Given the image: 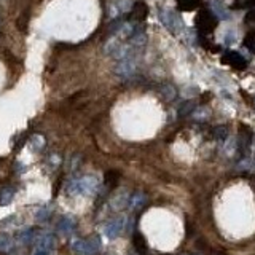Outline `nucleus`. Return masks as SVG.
I'll return each instance as SVG.
<instances>
[{"label":"nucleus","mask_w":255,"mask_h":255,"mask_svg":"<svg viewBox=\"0 0 255 255\" xmlns=\"http://www.w3.org/2000/svg\"><path fill=\"white\" fill-rule=\"evenodd\" d=\"M99 190V179L96 175H83L80 179L72 180L67 185L70 196H91Z\"/></svg>","instance_id":"nucleus-1"},{"label":"nucleus","mask_w":255,"mask_h":255,"mask_svg":"<svg viewBox=\"0 0 255 255\" xmlns=\"http://www.w3.org/2000/svg\"><path fill=\"white\" fill-rule=\"evenodd\" d=\"M158 18H160L163 26H165L171 34L179 35V34L184 32V21H182V18L179 16V13H175L174 10L163 8V10H160V16Z\"/></svg>","instance_id":"nucleus-2"},{"label":"nucleus","mask_w":255,"mask_h":255,"mask_svg":"<svg viewBox=\"0 0 255 255\" xmlns=\"http://www.w3.org/2000/svg\"><path fill=\"white\" fill-rule=\"evenodd\" d=\"M72 249H74L78 255H94L101 251V239L98 236L77 239V241H74V244H72Z\"/></svg>","instance_id":"nucleus-3"},{"label":"nucleus","mask_w":255,"mask_h":255,"mask_svg":"<svg viewBox=\"0 0 255 255\" xmlns=\"http://www.w3.org/2000/svg\"><path fill=\"white\" fill-rule=\"evenodd\" d=\"M137 56H129L126 59H121L115 65V74L120 78H131L137 70Z\"/></svg>","instance_id":"nucleus-4"},{"label":"nucleus","mask_w":255,"mask_h":255,"mask_svg":"<svg viewBox=\"0 0 255 255\" xmlns=\"http://www.w3.org/2000/svg\"><path fill=\"white\" fill-rule=\"evenodd\" d=\"M217 22H218V18L212 13V11H208V10L201 11V13H199L198 18H196V26H198V30L201 34L212 32V30L215 29Z\"/></svg>","instance_id":"nucleus-5"},{"label":"nucleus","mask_w":255,"mask_h":255,"mask_svg":"<svg viewBox=\"0 0 255 255\" xmlns=\"http://www.w3.org/2000/svg\"><path fill=\"white\" fill-rule=\"evenodd\" d=\"M123 228H125V218H121V217L113 218V220L107 222L106 227H104L106 238H108V239H117L118 236L121 234V232H123Z\"/></svg>","instance_id":"nucleus-6"},{"label":"nucleus","mask_w":255,"mask_h":255,"mask_svg":"<svg viewBox=\"0 0 255 255\" xmlns=\"http://www.w3.org/2000/svg\"><path fill=\"white\" fill-rule=\"evenodd\" d=\"M222 63H225L228 65H232L233 69H246L247 61L242 54L236 53V51H228L225 53V56L222 58Z\"/></svg>","instance_id":"nucleus-7"},{"label":"nucleus","mask_w":255,"mask_h":255,"mask_svg":"<svg viewBox=\"0 0 255 255\" xmlns=\"http://www.w3.org/2000/svg\"><path fill=\"white\" fill-rule=\"evenodd\" d=\"M54 247V238L51 234H43L37 238V251L50 254V251Z\"/></svg>","instance_id":"nucleus-8"},{"label":"nucleus","mask_w":255,"mask_h":255,"mask_svg":"<svg viewBox=\"0 0 255 255\" xmlns=\"http://www.w3.org/2000/svg\"><path fill=\"white\" fill-rule=\"evenodd\" d=\"M211 11L214 13L218 20H230V13L225 10V5L218 0H212L211 2Z\"/></svg>","instance_id":"nucleus-9"},{"label":"nucleus","mask_w":255,"mask_h":255,"mask_svg":"<svg viewBox=\"0 0 255 255\" xmlns=\"http://www.w3.org/2000/svg\"><path fill=\"white\" fill-rule=\"evenodd\" d=\"M75 228H77L75 227V222L72 220L70 217H63L59 220V223H58V230L63 234H72V233L75 232Z\"/></svg>","instance_id":"nucleus-10"},{"label":"nucleus","mask_w":255,"mask_h":255,"mask_svg":"<svg viewBox=\"0 0 255 255\" xmlns=\"http://www.w3.org/2000/svg\"><path fill=\"white\" fill-rule=\"evenodd\" d=\"M123 43V42H121L118 37H110L107 42H106V46H104V51H106V54L107 56H110V58H113L115 56V53L118 51V48H120V45Z\"/></svg>","instance_id":"nucleus-11"},{"label":"nucleus","mask_w":255,"mask_h":255,"mask_svg":"<svg viewBox=\"0 0 255 255\" xmlns=\"http://www.w3.org/2000/svg\"><path fill=\"white\" fill-rule=\"evenodd\" d=\"M145 203H147V196H145L144 193H141V191L134 193V195L129 198V208L132 211H139L141 208H144Z\"/></svg>","instance_id":"nucleus-12"},{"label":"nucleus","mask_w":255,"mask_h":255,"mask_svg":"<svg viewBox=\"0 0 255 255\" xmlns=\"http://www.w3.org/2000/svg\"><path fill=\"white\" fill-rule=\"evenodd\" d=\"M149 10H147V5L144 2H136L132 5V15H134V20L136 21H142L145 20V16H147Z\"/></svg>","instance_id":"nucleus-13"},{"label":"nucleus","mask_w":255,"mask_h":255,"mask_svg":"<svg viewBox=\"0 0 255 255\" xmlns=\"http://www.w3.org/2000/svg\"><path fill=\"white\" fill-rule=\"evenodd\" d=\"M13 196H15V188H3L2 195H0V206L10 204Z\"/></svg>","instance_id":"nucleus-14"},{"label":"nucleus","mask_w":255,"mask_h":255,"mask_svg":"<svg viewBox=\"0 0 255 255\" xmlns=\"http://www.w3.org/2000/svg\"><path fill=\"white\" fill-rule=\"evenodd\" d=\"M112 5H113L115 8H117L118 15L126 13L128 10H131V2H129V0H117V2L112 3Z\"/></svg>","instance_id":"nucleus-15"},{"label":"nucleus","mask_w":255,"mask_h":255,"mask_svg":"<svg viewBox=\"0 0 255 255\" xmlns=\"http://www.w3.org/2000/svg\"><path fill=\"white\" fill-rule=\"evenodd\" d=\"M11 246H13V241L8 234H0V252L10 251Z\"/></svg>","instance_id":"nucleus-16"},{"label":"nucleus","mask_w":255,"mask_h":255,"mask_svg":"<svg viewBox=\"0 0 255 255\" xmlns=\"http://www.w3.org/2000/svg\"><path fill=\"white\" fill-rule=\"evenodd\" d=\"M134 247H136V251L139 254H144L145 252V249H147V246H145V239L142 238V234H134Z\"/></svg>","instance_id":"nucleus-17"},{"label":"nucleus","mask_w":255,"mask_h":255,"mask_svg":"<svg viewBox=\"0 0 255 255\" xmlns=\"http://www.w3.org/2000/svg\"><path fill=\"white\" fill-rule=\"evenodd\" d=\"M30 145H32V149H34V150H42V149H43V145H45V139H43V136L35 134L32 139H30Z\"/></svg>","instance_id":"nucleus-18"},{"label":"nucleus","mask_w":255,"mask_h":255,"mask_svg":"<svg viewBox=\"0 0 255 255\" xmlns=\"http://www.w3.org/2000/svg\"><path fill=\"white\" fill-rule=\"evenodd\" d=\"M161 94L165 96L166 99H174L175 96H177V93H175V88L172 86V85H165V86L161 88Z\"/></svg>","instance_id":"nucleus-19"},{"label":"nucleus","mask_w":255,"mask_h":255,"mask_svg":"<svg viewBox=\"0 0 255 255\" xmlns=\"http://www.w3.org/2000/svg\"><path fill=\"white\" fill-rule=\"evenodd\" d=\"M227 136H228V129H227V128L220 126V128H217V129H215V139H218V141H225Z\"/></svg>","instance_id":"nucleus-20"},{"label":"nucleus","mask_w":255,"mask_h":255,"mask_svg":"<svg viewBox=\"0 0 255 255\" xmlns=\"http://www.w3.org/2000/svg\"><path fill=\"white\" fill-rule=\"evenodd\" d=\"M50 215H51V212L48 211V209H40V211L37 212V214H35V217H37V220H39V222H40V220H42V222H45Z\"/></svg>","instance_id":"nucleus-21"},{"label":"nucleus","mask_w":255,"mask_h":255,"mask_svg":"<svg viewBox=\"0 0 255 255\" xmlns=\"http://www.w3.org/2000/svg\"><path fill=\"white\" fill-rule=\"evenodd\" d=\"M193 108H195V104H193V102H188V104H184L182 106V108H180V115L182 117H184V115H187V113H190Z\"/></svg>","instance_id":"nucleus-22"},{"label":"nucleus","mask_w":255,"mask_h":255,"mask_svg":"<svg viewBox=\"0 0 255 255\" xmlns=\"http://www.w3.org/2000/svg\"><path fill=\"white\" fill-rule=\"evenodd\" d=\"M34 255H48V254H46V252H40V251H37Z\"/></svg>","instance_id":"nucleus-23"}]
</instances>
